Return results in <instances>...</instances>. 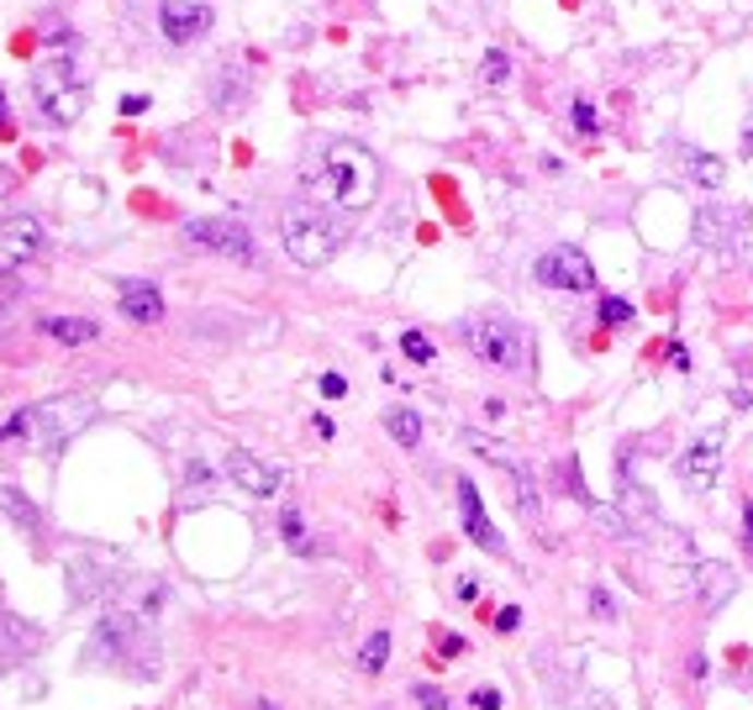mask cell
Returning a JSON list of instances; mask_svg holds the SVG:
<instances>
[{"mask_svg": "<svg viewBox=\"0 0 753 710\" xmlns=\"http://www.w3.org/2000/svg\"><path fill=\"white\" fill-rule=\"evenodd\" d=\"M301 184L316 206L343 210V216H359V210H369L374 195H380V164H374V153L363 148V143H332V148L301 175Z\"/></svg>", "mask_w": 753, "mask_h": 710, "instance_id": "6da1fadb", "label": "cell"}, {"mask_svg": "<svg viewBox=\"0 0 753 710\" xmlns=\"http://www.w3.org/2000/svg\"><path fill=\"white\" fill-rule=\"evenodd\" d=\"M32 100H37V111L53 121V127H74V121L91 111V85L80 80L74 63H43L32 74Z\"/></svg>", "mask_w": 753, "mask_h": 710, "instance_id": "7a4b0ae2", "label": "cell"}, {"mask_svg": "<svg viewBox=\"0 0 753 710\" xmlns=\"http://www.w3.org/2000/svg\"><path fill=\"white\" fill-rule=\"evenodd\" d=\"M464 337H469L475 358H485L490 369H522V363H527V332H522L512 316H501V311L469 316V322H464Z\"/></svg>", "mask_w": 753, "mask_h": 710, "instance_id": "3957f363", "label": "cell"}, {"mask_svg": "<svg viewBox=\"0 0 753 710\" xmlns=\"http://www.w3.org/2000/svg\"><path fill=\"white\" fill-rule=\"evenodd\" d=\"M279 237H285V253H290L301 268L332 264L337 248H343V232L332 227L327 216H316V210H290V216L279 221Z\"/></svg>", "mask_w": 753, "mask_h": 710, "instance_id": "277c9868", "label": "cell"}, {"mask_svg": "<svg viewBox=\"0 0 753 710\" xmlns=\"http://www.w3.org/2000/svg\"><path fill=\"white\" fill-rule=\"evenodd\" d=\"M85 421H91V400H48L16 416L22 437H37V447H63Z\"/></svg>", "mask_w": 753, "mask_h": 710, "instance_id": "5b68a950", "label": "cell"}, {"mask_svg": "<svg viewBox=\"0 0 753 710\" xmlns=\"http://www.w3.org/2000/svg\"><path fill=\"white\" fill-rule=\"evenodd\" d=\"M180 232L190 248L222 253V258H232V264H248V258H253V232H248L242 221H232V216H195V221H184Z\"/></svg>", "mask_w": 753, "mask_h": 710, "instance_id": "8992f818", "label": "cell"}, {"mask_svg": "<svg viewBox=\"0 0 753 710\" xmlns=\"http://www.w3.org/2000/svg\"><path fill=\"white\" fill-rule=\"evenodd\" d=\"M48 253V232L37 216H5L0 221V264L11 268H27Z\"/></svg>", "mask_w": 753, "mask_h": 710, "instance_id": "52a82bcc", "label": "cell"}, {"mask_svg": "<svg viewBox=\"0 0 753 710\" xmlns=\"http://www.w3.org/2000/svg\"><path fill=\"white\" fill-rule=\"evenodd\" d=\"M538 279L548 290H570V296H590L596 290V268H590V258L579 248H553L538 264Z\"/></svg>", "mask_w": 753, "mask_h": 710, "instance_id": "ba28073f", "label": "cell"}, {"mask_svg": "<svg viewBox=\"0 0 753 710\" xmlns=\"http://www.w3.org/2000/svg\"><path fill=\"white\" fill-rule=\"evenodd\" d=\"M227 479L238 484L248 501H274V495H279V484H285V473L274 469V464L253 458V453H242V447L227 458Z\"/></svg>", "mask_w": 753, "mask_h": 710, "instance_id": "9c48e42d", "label": "cell"}, {"mask_svg": "<svg viewBox=\"0 0 753 710\" xmlns=\"http://www.w3.org/2000/svg\"><path fill=\"white\" fill-rule=\"evenodd\" d=\"M158 27H164V43H195L201 32L212 27V5H190V0H164L158 5Z\"/></svg>", "mask_w": 753, "mask_h": 710, "instance_id": "30bf717a", "label": "cell"}, {"mask_svg": "<svg viewBox=\"0 0 753 710\" xmlns=\"http://www.w3.org/2000/svg\"><path fill=\"white\" fill-rule=\"evenodd\" d=\"M738 237H743V206H706L695 216V242H701V248L732 253Z\"/></svg>", "mask_w": 753, "mask_h": 710, "instance_id": "8fae6325", "label": "cell"}, {"mask_svg": "<svg viewBox=\"0 0 753 710\" xmlns=\"http://www.w3.org/2000/svg\"><path fill=\"white\" fill-rule=\"evenodd\" d=\"M117 305H121V316L138 322V326H153L164 316V296H158V285H148V279H121Z\"/></svg>", "mask_w": 753, "mask_h": 710, "instance_id": "7c38bea8", "label": "cell"}, {"mask_svg": "<svg viewBox=\"0 0 753 710\" xmlns=\"http://www.w3.org/2000/svg\"><path fill=\"white\" fill-rule=\"evenodd\" d=\"M458 510H464V532H469V542L485 547V553H501V532L490 527V516H485V505H480V490H475L469 479H458Z\"/></svg>", "mask_w": 753, "mask_h": 710, "instance_id": "4fadbf2b", "label": "cell"}, {"mask_svg": "<svg viewBox=\"0 0 753 710\" xmlns=\"http://www.w3.org/2000/svg\"><path fill=\"white\" fill-rule=\"evenodd\" d=\"M717 473H722V447H717V437H701L695 447H685V458H680V479H685L691 490H712Z\"/></svg>", "mask_w": 753, "mask_h": 710, "instance_id": "5bb4252c", "label": "cell"}, {"mask_svg": "<svg viewBox=\"0 0 753 710\" xmlns=\"http://www.w3.org/2000/svg\"><path fill=\"white\" fill-rule=\"evenodd\" d=\"M695 590H701V605H712V611H722L732 590H738V574L727 568V563H701L695 568Z\"/></svg>", "mask_w": 753, "mask_h": 710, "instance_id": "9a60e30c", "label": "cell"}, {"mask_svg": "<svg viewBox=\"0 0 753 710\" xmlns=\"http://www.w3.org/2000/svg\"><path fill=\"white\" fill-rule=\"evenodd\" d=\"M253 100V85H248V74L242 69H216V80H212V106L216 111H242Z\"/></svg>", "mask_w": 753, "mask_h": 710, "instance_id": "2e32d148", "label": "cell"}, {"mask_svg": "<svg viewBox=\"0 0 753 710\" xmlns=\"http://www.w3.org/2000/svg\"><path fill=\"white\" fill-rule=\"evenodd\" d=\"M680 164H685V179H691L695 190H717L727 179V164L706 148H680Z\"/></svg>", "mask_w": 753, "mask_h": 710, "instance_id": "e0dca14e", "label": "cell"}, {"mask_svg": "<svg viewBox=\"0 0 753 710\" xmlns=\"http://www.w3.org/2000/svg\"><path fill=\"white\" fill-rule=\"evenodd\" d=\"M279 537H285V542H290V553H301V558H316V553H322V542L306 532V516L296 510V505H285V510H279Z\"/></svg>", "mask_w": 753, "mask_h": 710, "instance_id": "ac0fdd59", "label": "cell"}, {"mask_svg": "<svg viewBox=\"0 0 753 710\" xmlns=\"http://www.w3.org/2000/svg\"><path fill=\"white\" fill-rule=\"evenodd\" d=\"M43 332H48V337H59L63 348H80V342H91V337H95V322H91V316H48Z\"/></svg>", "mask_w": 753, "mask_h": 710, "instance_id": "d6986e66", "label": "cell"}, {"mask_svg": "<svg viewBox=\"0 0 753 710\" xmlns=\"http://www.w3.org/2000/svg\"><path fill=\"white\" fill-rule=\"evenodd\" d=\"M385 432H391L401 447H417L422 443V416L411 411V406H391V411H385Z\"/></svg>", "mask_w": 753, "mask_h": 710, "instance_id": "ffe728a7", "label": "cell"}, {"mask_svg": "<svg viewBox=\"0 0 753 710\" xmlns=\"http://www.w3.org/2000/svg\"><path fill=\"white\" fill-rule=\"evenodd\" d=\"M570 127H574L579 143H596V137H601V117H596V106H590L585 95H574L570 100Z\"/></svg>", "mask_w": 753, "mask_h": 710, "instance_id": "44dd1931", "label": "cell"}, {"mask_svg": "<svg viewBox=\"0 0 753 710\" xmlns=\"http://www.w3.org/2000/svg\"><path fill=\"white\" fill-rule=\"evenodd\" d=\"M385 663H391V631H369L359 648V669L363 674H380Z\"/></svg>", "mask_w": 753, "mask_h": 710, "instance_id": "7402d4cb", "label": "cell"}, {"mask_svg": "<svg viewBox=\"0 0 753 710\" xmlns=\"http://www.w3.org/2000/svg\"><path fill=\"white\" fill-rule=\"evenodd\" d=\"M0 510H5L11 521H22L27 532H37V527H43V516L32 510V501L22 495V490H5V484H0Z\"/></svg>", "mask_w": 753, "mask_h": 710, "instance_id": "603a6c76", "label": "cell"}, {"mask_svg": "<svg viewBox=\"0 0 753 710\" xmlns=\"http://www.w3.org/2000/svg\"><path fill=\"white\" fill-rule=\"evenodd\" d=\"M506 74H512V59H506L501 48H490L485 63H480V85L485 89H501V85H506Z\"/></svg>", "mask_w": 753, "mask_h": 710, "instance_id": "cb8c5ba5", "label": "cell"}, {"mask_svg": "<svg viewBox=\"0 0 753 710\" xmlns=\"http://www.w3.org/2000/svg\"><path fill=\"white\" fill-rule=\"evenodd\" d=\"M628 322H633V300L606 296L601 300V326H628Z\"/></svg>", "mask_w": 753, "mask_h": 710, "instance_id": "d4e9b609", "label": "cell"}, {"mask_svg": "<svg viewBox=\"0 0 753 710\" xmlns=\"http://www.w3.org/2000/svg\"><path fill=\"white\" fill-rule=\"evenodd\" d=\"M401 353L411 358V363H432V358H438V348L427 342L422 332H406V337H401Z\"/></svg>", "mask_w": 753, "mask_h": 710, "instance_id": "484cf974", "label": "cell"}, {"mask_svg": "<svg viewBox=\"0 0 753 710\" xmlns=\"http://www.w3.org/2000/svg\"><path fill=\"white\" fill-rule=\"evenodd\" d=\"M464 443L475 447V453H480V458H490V464H495V469H506V473H512V464H516V458H512V453H506V447L485 443V437H475V432H469V437H464Z\"/></svg>", "mask_w": 753, "mask_h": 710, "instance_id": "4316f807", "label": "cell"}, {"mask_svg": "<svg viewBox=\"0 0 753 710\" xmlns=\"http://www.w3.org/2000/svg\"><path fill=\"white\" fill-rule=\"evenodd\" d=\"M411 695H417V706H422V710H453V706H449V695H443L438 684H417Z\"/></svg>", "mask_w": 753, "mask_h": 710, "instance_id": "83f0119b", "label": "cell"}, {"mask_svg": "<svg viewBox=\"0 0 753 710\" xmlns=\"http://www.w3.org/2000/svg\"><path fill=\"white\" fill-rule=\"evenodd\" d=\"M590 611H596L601 622H611V616H617V600H611L606 590H596V594H590Z\"/></svg>", "mask_w": 753, "mask_h": 710, "instance_id": "f1b7e54d", "label": "cell"}, {"mask_svg": "<svg viewBox=\"0 0 753 710\" xmlns=\"http://www.w3.org/2000/svg\"><path fill=\"white\" fill-rule=\"evenodd\" d=\"M322 395H327V400H343V395H348V380H343V374H322Z\"/></svg>", "mask_w": 753, "mask_h": 710, "instance_id": "f546056e", "label": "cell"}, {"mask_svg": "<svg viewBox=\"0 0 753 710\" xmlns=\"http://www.w3.org/2000/svg\"><path fill=\"white\" fill-rule=\"evenodd\" d=\"M475 710H501V689H475Z\"/></svg>", "mask_w": 753, "mask_h": 710, "instance_id": "4dcf8cb0", "label": "cell"}, {"mask_svg": "<svg viewBox=\"0 0 753 710\" xmlns=\"http://www.w3.org/2000/svg\"><path fill=\"white\" fill-rule=\"evenodd\" d=\"M516 626H522V611H516V605H506V611L495 616V631H516Z\"/></svg>", "mask_w": 753, "mask_h": 710, "instance_id": "1f68e13d", "label": "cell"}, {"mask_svg": "<svg viewBox=\"0 0 753 710\" xmlns=\"http://www.w3.org/2000/svg\"><path fill=\"white\" fill-rule=\"evenodd\" d=\"M121 111H127V117H143V111H148V95H127Z\"/></svg>", "mask_w": 753, "mask_h": 710, "instance_id": "d6a6232c", "label": "cell"}, {"mask_svg": "<svg viewBox=\"0 0 753 710\" xmlns=\"http://www.w3.org/2000/svg\"><path fill=\"white\" fill-rule=\"evenodd\" d=\"M11 190H16V175H11V169H5V164H0V206H5V201H11Z\"/></svg>", "mask_w": 753, "mask_h": 710, "instance_id": "836d02e7", "label": "cell"}, {"mask_svg": "<svg viewBox=\"0 0 753 710\" xmlns=\"http://www.w3.org/2000/svg\"><path fill=\"white\" fill-rule=\"evenodd\" d=\"M475 594H480V579H475V574H464V579H458V600H475Z\"/></svg>", "mask_w": 753, "mask_h": 710, "instance_id": "e575fe53", "label": "cell"}, {"mask_svg": "<svg viewBox=\"0 0 753 710\" xmlns=\"http://www.w3.org/2000/svg\"><path fill=\"white\" fill-rule=\"evenodd\" d=\"M669 358H674V369H691V353H685L680 342H669Z\"/></svg>", "mask_w": 753, "mask_h": 710, "instance_id": "d590c367", "label": "cell"}, {"mask_svg": "<svg viewBox=\"0 0 753 710\" xmlns=\"http://www.w3.org/2000/svg\"><path fill=\"white\" fill-rule=\"evenodd\" d=\"M311 421H316V437H332V432H337V421H332V416H311Z\"/></svg>", "mask_w": 753, "mask_h": 710, "instance_id": "8d00e7d4", "label": "cell"}, {"mask_svg": "<svg viewBox=\"0 0 753 710\" xmlns=\"http://www.w3.org/2000/svg\"><path fill=\"white\" fill-rule=\"evenodd\" d=\"M5 437H22V426H16V416H11V421L0 426V443H5Z\"/></svg>", "mask_w": 753, "mask_h": 710, "instance_id": "74e56055", "label": "cell"}, {"mask_svg": "<svg viewBox=\"0 0 753 710\" xmlns=\"http://www.w3.org/2000/svg\"><path fill=\"white\" fill-rule=\"evenodd\" d=\"M743 158H753V121L743 127Z\"/></svg>", "mask_w": 753, "mask_h": 710, "instance_id": "f35d334b", "label": "cell"}, {"mask_svg": "<svg viewBox=\"0 0 753 710\" xmlns=\"http://www.w3.org/2000/svg\"><path fill=\"white\" fill-rule=\"evenodd\" d=\"M11 121V106H5V89H0V127Z\"/></svg>", "mask_w": 753, "mask_h": 710, "instance_id": "ab89813d", "label": "cell"}, {"mask_svg": "<svg viewBox=\"0 0 753 710\" xmlns=\"http://www.w3.org/2000/svg\"><path fill=\"white\" fill-rule=\"evenodd\" d=\"M743 521H749V532H753V505H749V510H743Z\"/></svg>", "mask_w": 753, "mask_h": 710, "instance_id": "60d3db41", "label": "cell"}, {"mask_svg": "<svg viewBox=\"0 0 753 710\" xmlns=\"http://www.w3.org/2000/svg\"><path fill=\"white\" fill-rule=\"evenodd\" d=\"M264 710H274V706H264Z\"/></svg>", "mask_w": 753, "mask_h": 710, "instance_id": "b9f144b4", "label": "cell"}]
</instances>
